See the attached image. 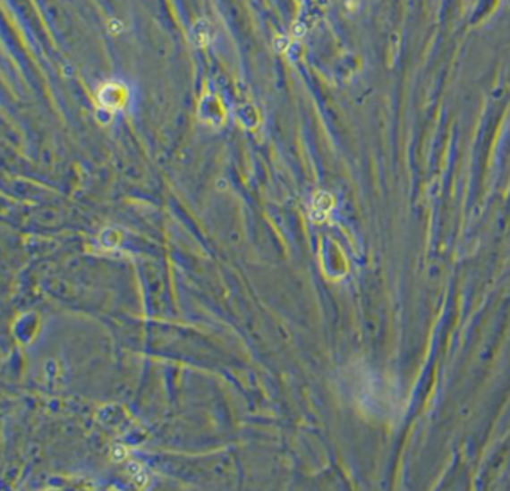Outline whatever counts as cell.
Here are the masks:
<instances>
[{
    "mask_svg": "<svg viewBox=\"0 0 510 491\" xmlns=\"http://www.w3.org/2000/svg\"><path fill=\"white\" fill-rule=\"evenodd\" d=\"M124 99H126V93H124L122 86H106L104 90L100 91L102 104L110 109L120 108L123 105Z\"/></svg>",
    "mask_w": 510,
    "mask_h": 491,
    "instance_id": "obj_1",
    "label": "cell"
}]
</instances>
